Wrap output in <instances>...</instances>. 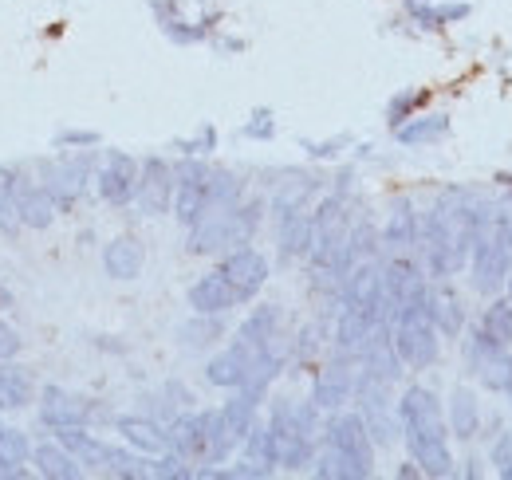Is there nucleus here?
Wrapping results in <instances>:
<instances>
[{"mask_svg": "<svg viewBox=\"0 0 512 480\" xmlns=\"http://www.w3.org/2000/svg\"><path fill=\"white\" fill-rule=\"evenodd\" d=\"M481 209H485V197L477 189L449 185L422 213L418 252H422L430 280H453L469 268V252H473V240L481 229Z\"/></svg>", "mask_w": 512, "mask_h": 480, "instance_id": "obj_1", "label": "nucleus"}, {"mask_svg": "<svg viewBox=\"0 0 512 480\" xmlns=\"http://www.w3.org/2000/svg\"><path fill=\"white\" fill-rule=\"evenodd\" d=\"M398 425L406 453L418 461L426 477H453V449H449V421L434 390L406 386L398 398Z\"/></svg>", "mask_w": 512, "mask_h": 480, "instance_id": "obj_2", "label": "nucleus"}, {"mask_svg": "<svg viewBox=\"0 0 512 480\" xmlns=\"http://www.w3.org/2000/svg\"><path fill=\"white\" fill-rule=\"evenodd\" d=\"M264 221V201L260 197H241L237 205L209 209L193 229H186V252L190 256H225L241 244H253L256 229Z\"/></svg>", "mask_w": 512, "mask_h": 480, "instance_id": "obj_3", "label": "nucleus"}, {"mask_svg": "<svg viewBox=\"0 0 512 480\" xmlns=\"http://www.w3.org/2000/svg\"><path fill=\"white\" fill-rule=\"evenodd\" d=\"M394 347H398V359L406 370H430L438 362L442 351V335L430 319V292L414 296L406 307L394 311Z\"/></svg>", "mask_w": 512, "mask_h": 480, "instance_id": "obj_4", "label": "nucleus"}, {"mask_svg": "<svg viewBox=\"0 0 512 480\" xmlns=\"http://www.w3.org/2000/svg\"><path fill=\"white\" fill-rule=\"evenodd\" d=\"M355 414L363 418L375 449L379 445H394L402 425H398V398H394V382H383L375 374H355Z\"/></svg>", "mask_w": 512, "mask_h": 480, "instance_id": "obj_5", "label": "nucleus"}, {"mask_svg": "<svg viewBox=\"0 0 512 480\" xmlns=\"http://www.w3.org/2000/svg\"><path fill=\"white\" fill-rule=\"evenodd\" d=\"M512 276V240L493 229L489 221H481L477 240H473V252H469V280L473 288L489 300V296H501L505 292V280Z\"/></svg>", "mask_w": 512, "mask_h": 480, "instance_id": "obj_6", "label": "nucleus"}, {"mask_svg": "<svg viewBox=\"0 0 512 480\" xmlns=\"http://www.w3.org/2000/svg\"><path fill=\"white\" fill-rule=\"evenodd\" d=\"M268 429H272L276 449H280V469H288V473L312 469L316 449H320V437H312L300 425L296 398H272V406H268Z\"/></svg>", "mask_w": 512, "mask_h": 480, "instance_id": "obj_7", "label": "nucleus"}, {"mask_svg": "<svg viewBox=\"0 0 512 480\" xmlns=\"http://www.w3.org/2000/svg\"><path fill=\"white\" fill-rule=\"evenodd\" d=\"M91 174H95V154L91 150L60 154L52 162H40V185L52 193V201H56L60 213H71L83 201Z\"/></svg>", "mask_w": 512, "mask_h": 480, "instance_id": "obj_8", "label": "nucleus"}, {"mask_svg": "<svg viewBox=\"0 0 512 480\" xmlns=\"http://www.w3.org/2000/svg\"><path fill=\"white\" fill-rule=\"evenodd\" d=\"M320 445L323 449L343 453V457H351L367 477L375 473V441H371V433H367V425H363L359 414H343V410L327 414V418H323Z\"/></svg>", "mask_w": 512, "mask_h": 480, "instance_id": "obj_9", "label": "nucleus"}, {"mask_svg": "<svg viewBox=\"0 0 512 480\" xmlns=\"http://www.w3.org/2000/svg\"><path fill=\"white\" fill-rule=\"evenodd\" d=\"M174 174H178V185H174V209L170 213L178 217L182 229H193L209 213V174H213V166H205L201 158L186 154L174 166Z\"/></svg>", "mask_w": 512, "mask_h": 480, "instance_id": "obj_10", "label": "nucleus"}, {"mask_svg": "<svg viewBox=\"0 0 512 480\" xmlns=\"http://www.w3.org/2000/svg\"><path fill=\"white\" fill-rule=\"evenodd\" d=\"M383 292H386V311H390V319H394L398 307H406L414 296L430 292V272H426V264L414 260L410 252H390L383 260Z\"/></svg>", "mask_w": 512, "mask_h": 480, "instance_id": "obj_11", "label": "nucleus"}, {"mask_svg": "<svg viewBox=\"0 0 512 480\" xmlns=\"http://www.w3.org/2000/svg\"><path fill=\"white\" fill-rule=\"evenodd\" d=\"M174 185H178V174H174V166L162 154L142 158V166H138V189H134L138 213H146V217L170 213L174 209Z\"/></svg>", "mask_w": 512, "mask_h": 480, "instance_id": "obj_12", "label": "nucleus"}, {"mask_svg": "<svg viewBox=\"0 0 512 480\" xmlns=\"http://www.w3.org/2000/svg\"><path fill=\"white\" fill-rule=\"evenodd\" d=\"M111 418L95 406V398L71 394L64 386H44L40 390V425L48 429H64V425H95V421Z\"/></svg>", "mask_w": 512, "mask_h": 480, "instance_id": "obj_13", "label": "nucleus"}, {"mask_svg": "<svg viewBox=\"0 0 512 480\" xmlns=\"http://www.w3.org/2000/svg\"><path fill=\"white\" fill-rule=\"evenodd\" d=\"M355 374H359V362L335 351V355H331V359L316 370V382H312V402L320 406L323 414L343 410V406L355 398Z\"/></svg>", "mask_w": 512, "mask_h": 480, "instance_id": "obj_14", "label": "nucleus"}, {"mask_svg": "<svg viewBox=\"0 0 512 480\" xmlns=\"http://www.w3.org/2000/svg\"><path fill=\"white\" fill-rule=\"evenodd\" d=\"M217 272L237 288V296L241 303H249L260 296V288L268 284V256L264 252H256L253 244H241V248H233V252H225L221 256V264H217Z\"/></svg>", "mask_w": 512, "mask_h": 480, "instance_id": "obj_15", "label": "nucleus"}, {"mask_svg": "<svg viewBox=\"0 0 512 480\" xmlns=\"http://www.w3.org/2000/svg\"><path fill=\"white\" fill-rule=\"evenodd\" d=\"M138 158H130L123 150H111L103 158V166L95 170V185H99V197L115 209L134 205V189H138Z\"/></svg>", "mask_w": 512, "mask_h": 480, "instance_id": "obj_16", "label": "nucleus"}, {"mask_svg": "<svg viewBox=\"0 0 512 480\" xmlns=\"http://www.w3.org/2000/svg\"><path fill=\"white\" fill-rule=\"evenodd\" d=\"M280 260H308L312 248V209L308 205H272Z\"/></svg>", "mask_w": 512, "mask_h": 480, "instance_id": "obj_17", "label": "nucleus"}, {"mask_svg": "<svg viewBox=\"0 0 512 480\" xmlns=\"http://www.w3.org/2000/svg\"><path fill=\"white\" fill-rule=\"evenodd\" d=\"M186 300H190V307L193 311H201V315H229L233 307H241L237 288H233L217 268L193 280L190 292H186Z\"/></svg>", "mask_w": 512, "mask_h": 480, "instance_id": "obj_18", "label": "nucleus"}, {"mask_svg": "<svg viewBox=\"0 0 512 480\" xmlns=\"http://www.w3.org/2000/svg\"><path fill=\"white\" fill-rule=\"evenodd\" d=\"M430 319H434L442 339H457L469 327L465 323V300L457 296V288L449 280H430Z\"/></svg>", "mask_w": 512, "mask_h": 480, "instance_id": "obj_19", "label": "nucleus"}, {"mask_svg": "<svg viewBox=\"0 0 512 480\" xmlns=\"http://www.w3.org/2000/svg\"><path fill=\"white\" fill-rule=\"evenodd\" d=\"M115 433H119L123 445L138 449V453H146V457H158V453L170 449V441H166V425L154 418H146V414H123V418H115Z\"/></svg>", "mask_w": 512, "mask_h": 480, "instance_id": "obj_20", "label": "nucleus"}, {"mask_svg": "<svg viewBox=\"0 0 512 480\" xmlns=\"http://www.w3.org/2000/svg\"><path fill=\"white\" fill-rule=\"evenodd\" d=\"M418 240H422V213H414V205L406 197H398L383 225V248L386 252H414Z\"/></svg>", "mask_w": 512, "mask_h": 480, "instance_id": "obj_21", "label": "nucleus"}, {"mask_svg": "<svg viewBox=\"0 0 512 480\" xmlns=\"http://www.w3.org/2000/svg\"><path fill=\"white\" fill-rule=\"evenodd\" d=\"M16 213H20V225L32 229V233H44L52 221H56V201L52 193L40 185V181L20 178V189H16Z\"/></svg>", "mask_w": 512, "mask_h": 480, "instance_id": "obj_22", "label": "nucleus"}, {"mask_svg": "<svg viewBox=\"0 0 512 480\" xmlns=\"http://www.w3.org/2000/svg\"><path fill=\"white\" fill-rule=\"evenodd\" d=\"M52 437L64 445L67 453H75V461H79L83 469H95V473H103L111 441L95 437V433H91V425H64V429H52Z\"/></svg>", "mask_w": 512, "mask_h": 480, "instance_id": "obj_23", "label": "nucleus"}, {"mask_svg": "<svg viewBox=\"0 0 512 480\" xmlns=\"http://www.w3.org/2000/svg\"><path fill=\"white\" fill-rule=\"evenodd\" d=\"M178 8H182V0H150V12L158 16L166 40H174V44H201V40H209L217 16H205L201 24H190V20L178 16Z\"/></svg>", "mask_w": 512, "mask_h": 480, "instance_id": "obj_24", "label": "nucleus"}, {"mask_svg": "<svg viewBox=\"0 0 512 480\" xmlns=\"http://www.w3.org/2000/svg\"><path fill=\"white\" fill-rule=\"evenodd\" d=\"M446 421H449V437H457V441H473V437H481L485 414H481L477 394L465 390V386H457L446 402Z\"/></svg>", "mask_w": 512, "mask_h": 480, "instance_id": "obj_25", "label": "nucleus"}, {"mask_svg": "<svg viewBox=\"0 0 512 480\" xmlns=\"http://www.w3.org/2000/svg\"><path fill=\"white\" fill-rule=\"evenodd\" d=\"M197 421H201V465L229 461L233 449H237V437L229 433L225 414L221 410H197Z\"/></svg>", "mask_w": 512, "mask_h": 480, "instance_id": "obj_26", "label": "nucleus"}, {"mask_svg": "<svg viewBox=\"0 0 512 480\" xmlns=\"http://www.w3.org/2000/svg\"><path fill=\"white\" fill-rule=\"evenodd\" d=\"M142 264H146V248L138 237H115L103 248V272L111 280H138L142 276Z\"/></svg>", "mask_w": 512, "mask_h": 480, "instance_id": "obj_27", "label": "nucleus"}, {"mask_svg": "<svg viewBox=\"0 0 512 480\" xmlns=\"http://www.w3.org/2000/svg\"><path fill=\"white\" fill-rule=\"evenodd\" d=\"M280 307L276 303H260V307H253L249 315H245V323L237 327V335L233 339H241V343H249V347H276L284 335H280Z\"/></svg>", "mask_w": 512, "mask_h": 480, "instance_id": "obj_28", "label": "nucleus"}, {"mask_svg": "<svg viewBox=\"0 0 512 480\" xmlns=\"http://www.w3.org/2000/svg\"><path fill=\"white\" fill-rule=\"evenodd\" d=\"M32 398H36V378H32V370L12 359L0 362V414L24 410V406H32Z\"/></svg>", "mask_w": 512, "mask_h": 480, "instance_id": "obj_29", "label": "nucleus"}, {"mask_svg": "<svg viewBox=\"0 0 512 480\" xmlns=\"http://www.w3.org/2000/svg\"><path fill=\"white\" fill-rule=\"evenodd\" d=\"M32 465L44 480H79L87 469L75 461V453H67L64 445L52 437L44 445H32Z\"/></svg>", "mask_w": 512, "mask_h": 480, "instance_id": "obj_30", "label": "nucleus"}, {"mask_svg": "<svg viewBox=\"0 0 512 480\" xmlns=\"http://www.w3.org/2000/svg\"><path fill=\"white\" fill-rule=\"evenodd\" d=\"M260 402H264V394H256V390H245V386L229 390V402L221 406V414H225L229 433L237 437V445L245 441V433L260 421Z\"/></svg>", "mask_w": 512, "mask_h": 480, "instance_id": "obj_31", "label": "nucleus"}, {"mask_svg": "<svg viewBox=\"0 0 512 480\" xmlns=\"http://www.w3.org/2000/svg\"><path fill=\"white\" fill-rule=\"evenodd\" d=\"M446 134H449V115H414V119H406L402 126H394V142L398 146H410V150L434 146Z\"/></svg>", "mask_w": 512, "mask_h": 480, "instance_id": "obj_32", "label": "nucleus"}, {"mask_svg": "<svg viewBox=\"0 0 512 480\" xmlns=\"http://www.w3.org/2000/svg\"><path fill=\"white\" fill-rule=\"evenodd\" d=\"M477 327L485 339H493L497 347H512V300L509 296H489L485 311L477 315Z\"/></svg>", "mask_w": 512, "mask_h": 480, "instance_id": "obj_33", "label": "nucleus"}, {"mask_svg": "<svg viewBox=\"0 0 512 480\" xmlns=\"http://www.w3.org/2000/svg\"><path fill=\"white\" fill-rule=\"evenodd\" d=\"M241 453H245V461H253V465L268 469V473H276V469H280V449H276V437H272L268 421H256L253 429L245 433Z\"/></svg>", "mask_w": 512, "mask_h": 480, "instance_id": "obj_34", "label": "nucleus"}, {"mask_svg": "<svg viewBox=\"0 0 512 480\" xmlns=\"http://www.w3.org/2000/svg\"><path fill=\"white\" fill-rule=\"evenodd\" d=\"M383 252V233L371 225V217H351V229H347V256L359 264V260H379Z\"/></svg>", "mask_w": 512, "mask_h": 480, "instance_id": "obj_35", "label": "nucleus"}, {"mask_svg": "<svg viewBox=\"0 0 512 480\" xmlns=\"http://www.w3.org/2000/svg\"><path fill=\"white\" fill-rule=\"evenodd\" d=\"M20 170L16 166H0V233L4 237H16L24 225H20V213H16V189H20Z\"/></svg>", "mask_w": 512, "mask_h": 480, "instance_id": "obj_36", "label": "nucleus"}, {"mask_svg": "<svg viewBox=\"0 0 512 480\" xmlns=\"http://www.w3.org/2000/svg\"><path fill=\"white\" fill-rule=\"evenodd\" d=\"M178 335H182V343L190 351H205V347H213L225 335V315H201V311H193V319L182 323Z\"/></svg>", "mask_w": 512, "mask_h": 480, "instance_id": "obj_37", "label": "nucleus"}, {"mask_svg": "<svg viewBox=\"0 0 512 480\" xmlns=\"http://www.w3.org/2000/svg\"><path fill=\"white\" fill-rule=\"evenodd\" d=\"M501 351H509V347H497L493 339H485L477 323H473V327H465V339H461V355H465V370H469L473 378L481 374V366H485V362L497 359Z\"/></svg>", "mask_w": 512, "mask_h": 480, "instance_id": "obj_38", "label": "nucleus"}, {"mask_svg": "<svg viewBox=\"0 0 512 480\" xmlns=\"http://www.w3.org/2000/svg\"><path fill=\"white\" fill-rule=\"evenodd\" d=\"M414 20H418V28H426V32H434V28H446V24H457V20H465L469 16V4H410L406 8Z\"/></svg>", "mask_w": 512, "mask_h": 480, "instance_id": "obj_39", "label": "nucleus"}, {"mask_svg": "<svg viewBox=\"0 0 512 480\" xmlns=\"http://www.w3.org/2000/svg\"><path fill=\"white\" fill-rule=\"evenodd\" d=\"M312 473L323 480H367V473H363L351 457H343V453H335V449H320V453H316Z\"/></svg>", "mask_w": 512, "mask_h": 480, "instance_id": "obj_40", "label": "nucleus"}, {"mask_svg": "<svg viewBox=\"0 0 512 480\" xmlns=\"http://www.w3.org/2000/svg\"><path fill=\"white\" fill-rule=\"evenodd\" d=\"M426 103H430V91H426V87H406V91H398V95L386 103V126H390V130L402 126L406 119H414Z\"/></svg>", "mask_w": 512, "mask_h": 480, "instance_id": "obj_41", "label": "nucleus"}, {"mask_svg": "<svg viewBox=\"0 0 512 480\" xmlns=\"http://www.w3.org/2000/svg\"><path fill=\"white\" fill-rule=\"evenodd\" d=\"M241 197H245V181L237 178L233 170H213V174H209V209L237 205Z\"/></svg>", "mask_w": 512, "mask_h": 480, "instance_id": "obj_42", "label": "nucleus"}, {"mask_svg": "<svg viewBox=\"0 0 512 480\" xmlns=\"http://www.w3.org/2000/svg\"><path fill=\"white\" fill-rule=\"evenodd\" d=\"M477 382L485 386V390H493V394H505L512 386V355L509 351H501L497 359H489L481 366V374H477Z\"/></svg>", "mask_w": 512, "mask_h": 480, "instance_id": "obj_43", "label": "nucleus"}, {"mask_svg": "<svg viewBox=\"0 0 512 480\" xmlns=\"http://www.w3.org/2000/svg\"><path fill=\"white\" fill-rule=\"evenodd\" d=\"M0 457H4V461H16V465H28V461H32V441H28V433L4 425V429H0Z\"/></svg>", "mask_w": 512, "mask_h": 480, "instance_id": "obj_44", "label": "nucleus"}, {"mask_svg": "<svg viewBox=\"0 0 512 480\" xmlns=\"http://www.w3.org/2000/svg\"><path fill=\"white\" fill-rule=\"evenodd\" d=\"M320 327H300V335L292 339V351H288V359L296 362V366H312L316 355H320Z\"/></svg>", "mask_w": 512, "mask_h": 480, "instance_id": "obj_45", "label": "nucleus"}, {"mask_svg": "<svg viewBox=\"0 0 512 480\" xmlns=\"http://www.w3.org/2000/svg\"><path fill=\"white\" fill-rule=\"evenodd\" d=\"M241 134H245V138H253V142H268V138H276V115H272L268 107H256L253 119L241 126Z\"/></svg>", "mask_w": 512, "mask_h": 480, "instance_id": "obj_46", "label": "nucleus"}, {"mask_svg": "<svg viewBox=\"0 0 512 480\" xmlns=\"http://www.w3.org/2000/svg\"><path fill=\"white\" fill-rule=\"evenodd\" d=\"M213 146H217V126H213V122L197 126V134H190V138H182V142H178V150H182V154H193V158L209 154Z\"/></svg>", "mask_w": 512, "mask_h": 480, "instance_id": "obj_47", "label": "nucleus"}, {"mask_svg": "<svg viewBox=\"0 0 512 480\" xmlns=\"http://www.w3.org/2000/svg\"><path fill=\"white\" fill-rule=\"evenodd\" d=\"M71 146L91 150V146H99V134L95 130H60L56 134V150H71Z\"/></svg>", "mask_w": 512, "mask_h": 480, "instance_id": "obj_48", "label": "nucleus"}, {"mask_svg": "<svg viewBox=\"0 0 512 480\" xmlns=\"http://www.w3.org/2000/svg\"><path fill=\"white\" fill-rule=\"evenodd\" d=\"M20 347H24V339H20V331H12L4 319H0V362L4 359H16L20 355Z\"/></svg>", "mask_w": 512, "mask_h": 480, "instance_id": "obj_49", "label": "nucleus"}, {"mask_svg": "<svg viewBox=\"0 0 512 480\" xmlns=\"http://www.w3.org/2000/svg\"><path fill=\"white\" fill-rule=\"evenodd\" d=\"M489 457H493V465H497V469L512 465V429H509V433H501V437L493 441V453H489Z\"/></svg>", "mask_w": 512, "mask_h": 480, "instance_id": "obj_50", "label": "nucleus"}, {"mask_svg": "<svg viewBox=\"0 0 512 480\" xmlns=\"http://www.w3.org/2000/svg\"><path fill=\"white\" fill-rule=\"evenodd\" d=\"M28 477V469L24 465H16V461H4L0 457V480H24Z\"/></svg>", "mask_w": 512, "mask_h": 480, "instance_id": "obj_51", "label": "nucleus"}, {"mask_svg": "<svg viewBox=\"0 0 512 480\" xmlns=\"http://www.w3.org/2000/svg\"><path fill=\"white\" fill-rule=\"evenodd\" d=\"M394 477H398V480H414V477H426V473H422V469H418V461L410 457V461H402V465L394 469Z\"/></svg>", "mask_w": 512, "mask_h": 480, "instance_id": "obj_52", "label": "nucleus"}, {"mask_svg": "<svg viewBox=\"0 0 512 480\" xmlns=\"http://www.w3.org/2000/svg\"><path fill=\"white\" fill-rule=\"evenodd\" d=\"M493 181H497V185H505V189H512V170H497Z\"/></svg>", "mask_w": 512, "mask_h": 480, "instance_id": "obj_53", "label": "nucleus"}, {"mask_svg": "<svg viewBox=\"0 0 512 480\" xmlns=\"http://www.w3.org/2000/svg\"><path fill=\"white\" fill-rule=\"evenodd\" d=\"M8 307H12V292H8V288H4V284H0V315H4V311H8Z\"/></svg>", "mask_w": 512, "mask_h": 480, "instance_id": "obj_54", "label": "nucleus"}, {"mask_svg": "<svg viewBox=\"0 0 512 480\" xmlns=\"http://www.w3.org/2000/svg\"><path fill=\"white\" fill-rule=\"evenodd\" d=\"M501 477H505V480H512V465H505V469H501Z\"/></svg>", "mask_w": 512, "mask_h": 480, "instance_id": "obj_55", "label": "nucleus"}, {"mask_svg": "<svg viewBox=\"0 0 512 480\" xmlns=\"http://www.w3.org/2000/svg\"><path fill=\"white\" fill-rule=\"evenodd\" d=\"M505 394H509V406H512V386H509V390H505Z\"/></svg>", "mask_w": 512, "mask_h": 480, "instance_id": "obj_56", "label": "nucleus"}, {"mask_svg": "<svg viewBox=\"0 0 512 480\" xmlns=\"http://www.w3.org/2000/svg\"><path fill=\"white\" fill-rule=\"evenodd\" d=\"M0 429H4V418H0Z\"/></svg>", "mask_w": 512, "mask_h": 480, "instance_id": "obj_57", "label": "nucleus"}]
</instances>
